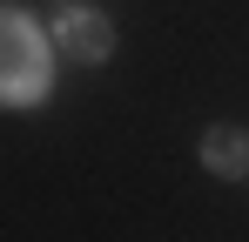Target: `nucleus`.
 I'll use <instances>...</instances> for the list:
<instances>
[{"label":"nucleus","mask_w":249,"mask_h":242,"mask_svg":"<svg viewBox=\"0 0 249 242\" xmlns=\"http://www.w3.org/2000/svg\"><path fill=\"white\" fill-rule=\"evenodd\" d=\"M54 40L14 0H0V108H41L54 94Z\"/></svg>","instance_id":"f257e3e1"},{"label":"nucleus","mask_w":249,"mask_h":242,"mask_svg":"<svg viewBox=\"0 0 249 242\" xmlns=\"http://www.w3.org/2000/svg\"><path fill=\"white\" fill-rule=\"evenodd\" d=\"M54 47H61V61L94 68L115 54V20L101 7H68V14H54Z\"/></svg>","instance_id":"f03ea898"},{"label":"nucleus","mask_w":249,"mask_h":242,"mask_svg":"<svg viewBox=\"0 0 249 242\" xmlns=\"http://www.w3.org/2000/svg\"><path fill=\"white\" fill-rule=\"evenodd\" d=\"M196 155H202V168L215 175V182H243V175H249V135L229 128V121H215V128L202 135Z\"/></svg>","instance_id":"7ed1b4c3"}]
</instances>
